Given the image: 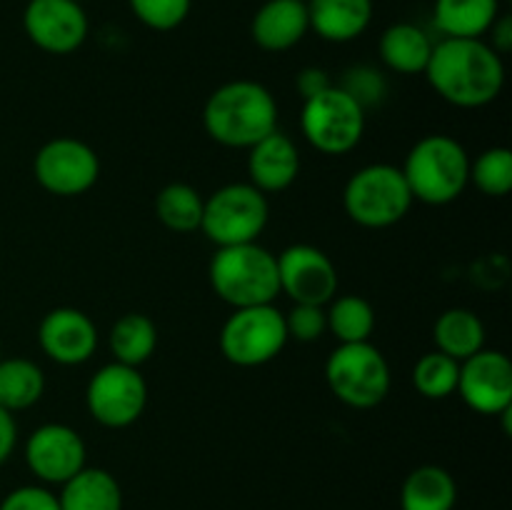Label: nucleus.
I'll list each match as a JSON object with an SVG mask.
<instances>
[{"label": "nucleus", "mask_w": 512, "mask_h": 510, "mask_svg": "<svg viewBox=\"0 0 512 510\" xmlns=\"http://www.w3.org/2000/svg\"><path fill=\"white\" fill-rule=\"evenodd\" d=\"M310 30L328 43H350L368 30L373 0H310Z\"/></svg>", "instance_id": "19"}, {"label": "nucleus", "mask_w": 512, "mask_h": 510, "mask_svg": "<svg viewBox=\"0 0 512 510\" xmlns=\"http://www.w3.org/2000/svg\"><path fill=\"white\" fill-rule=\"evenodd\" d=\"M285 313L273 303L235 308L220 328V353L238 368H258L283 353L288 343Z\"/></svg>", "instance_id": "8"}, {"label": "nucleus", "mask_w": 512, "mask_h": 510, "mask_svg": "<svg viewBox=\"0 0 512 510\" xmlns=\"http://www.w3.org/2000/svg\"><path fill=\"white\" fill-rule=\"evenodd\" d=\"M433 338L440 353L463 363L470 355L485 348V325L473 310L450 308L438 315L433 325Z\"/></svg>", "instance_id": "24"}, {"label": "nucleus", "mask_w": 512, "mask_h": 510, "mask_svg": "<svg viewBox=\"0 0 512 510\" xmlns=\"http://www.w3.org/2000/svg\"><path fill=\"white\" fill-rule=\"evenodd\" d=\"M285 328H288V338L298 343H315L328 333L325 305L293 303L290 313H285Z\"/></svg>", "instance_id": "33"}, {"label": "nucleus", "mask_w": 512, "mask_h": 510, "mask_svg": "<svg viewBox=\"0 0 512 510\" xmlns=\"http://www.w3.org/2000/svg\"><path fill=\"white\" fill-rule=\"evenodd\" d=\"M278 260L280 293L293 303L328 305L338 293V270L320 248L308 243L288 245Z\"/></svg>", "instance_id": "14"}, {"label": "nucleus", "mask_w": 512, "mask_h": 510, "mask_svg": "<svg viewBox=\"0 0 512 510\" xmlns=\"http://www.w3.org/2000/svg\"><path fill=\"white\" fill-rule=\"evenodd\" d=\"M110 350L118 363L140 368L158 348V328L143 313H125L113 323L108 335Z\"/></svg>", "instance_id": "25"}, {"label": "nucleus", "mask_w": 512, "mask_h": 510, "mask_svg": "<svg viewBox=\"0 0 512 510\" xmlns=\"http://www.w3.org/2000/svg\"><path fill=\"white\" fill-rule=\"evenodd\" d=\"M460 363L450 355L433 350L425 353L413 368V385L423 398L445 400L458 390Z\"/></svg>", "instance_id": "29"}, {"label": "nucleus", "mask_w": 512, "mask_h": 510, "mask_svg": "<svg viewBox=\"0 0 512 510\" xmlns=\"http://www.w3.org/2000/svg\"><path fill=\"white\" fill-rule=\"evenodd\" d=\"M45 373L28 358L0 360V408L8 413L28 410L43 398Z\"/></svg>", "instance_id": "26"}, {"label": "nucleus", "mask_w": 512, "mask_h": 510, "mask_svg": "<svg viewBox=\"0 0 512 510\" xmlns=\"http://www.w3.org/2000/svg\"><path fill=\"white\" fill-rule=\"evenodd\" d=\"M85 440L65 423H45L25 440V465L43 485H63L85 468Z\"/></svg>", "instance_id": "13"}, {"label": "nucleus", "mask_w": 512, "mask_h": 510, "mask_svg": "<svg viewBox=\"0 0 512 510\" xmlns=\"http://www.w3.org/2000/svg\"><path fill=\"white\" fill-rule=\"evenodd\" d=\"M128 5L145 28L168 33L188 20L193 0H128Z\"/></svg>", "instance_id": "31"}, {"label": "nucleus", "mask_w": 512, "mask_h": 510, "mask_svg": "<svg viewBox=\"0 0 512 510\" xmlns=\"http://www.w3.org/2000/svg\"><path fill=\"white\" fill-rule=\"evenodd\" d=\"M458 503V483L440 465H420L400 488L403 510H453Z\"/></svg>", "instance_id": "23"}, {"label": "nucleus", "mask_w": 512, "mask_h": 510, "mask_svg": "<svg viewBox=\"0 0 512 510\" xmlns=\"http://www.w3.org/2000/svg\"><path fill=\"white\" fill-rule=\"evenodd\" d=\"M205 198L188 183H168L155 195V215L173 233H193L203 223Z\"/></svg>", "instance_id": "27"}, {"label": "nucleus", "mask_w": 512, "mask_h": 510, "mask_svg": "<svg viewBox=\"0 0 512 510\" xmlns=\"http://www.w3.org/2000/svg\"><path fill=\"white\" fill-rule=\"evenodd\" d=\"M480 415H503L512 408V363L500 350H478L460 363L458 390Z\"/></svg>", "instance_id": "15"}, {"label": "nucleus", "mask_w": 512, "mask_h": 510, "mask_svg": "<svg viewBox=\"0 0 512 510\" xmlns=\"http://www.w3.org/2000/svg\"><path fill=\"white\" fill-rule=\"evenodd\" d=\"M23 30L35 48L50 55H70L88 38V15L78 0H28Z\"/></svg>", "instance_id": "12"}, {"label": "nucleus", "mask_w": 512, "mask_h": 510, "mask_svg": "<svg viewBox=\"0 0 512 510\" xmlns=\"http://www.w3.org/2000/svg\"><path fill=\"white\" fill-rule=\"evenodd\" d=\"M295 88H298V93L303 95V100H310V98H315V95L325 93L328 88H333V80H330V75L325 73L323 68H315V65H310V68H303L298 73Z\"/></svg>", "instance_id": "35"}, {"label": "nucleus", "mask_w": 512, "mask_h": 510, "mask_svg": "<svg viewBox=\"0 0 512 510\" xmlns=\"http://www.w3.org/2000/svg\"><path fill=\"white\" fill-rule=\"evenodd\" d=\"M85 403L95 423L120 430L133 425L148 405V383L140 368L113 360L90 378Z\"/></svg>", "instance_id": "10"}, {"label": "nucleus", "mask_w": 512, "mask_h": 510, "mask_svg": "<svg viewBox=\"0 0 512 510\" xmlns=\"http://www.w3.org/2000/svg\"><path fill=\"white\" fill-rule=\"evenodd\" d=\"M433 40L420 25L415 23H395L385 28L380 35L378 53L385 68L400 75H420L428 68V60L433 55Z\"/></svg>", "instance_id": "20"}, {"label": "nucleus", "mask_w": 512, "mask_h": 510, "mask_svg": "<svg viewBox=\"0 0 512 510\" xmlns=\"http://www.w3.org/2000/svg\"><path fill=\"white\" fill-rule=\"evenodd\" d=\"M268 220V195L250 183H230L205 200L200 230L210 243L225 248V245L258 243Z\"/></svg>", "instance_id": "7"}, {"label": "nucleus", "mask_w": 512, "mask_h": 510, "mask_svg": "<svg viewBox=\"0 0 512 510\" xmlns=\"http://www.w3.org/2000/svg\"><path fill=\"white\" fill-rule=\"evenodd\" d=\"M308 30V3L300 0H265L250 23L255 45L268 53H285L295 48Z\"/></svg>", "instance_id": "17"}, {"label": "nucleus", "mask_w": 512, "mask_h": 510, "mask_svg": "<svg viewBox=\"0 0 512 510\" xmlns=\"http://www.w3.org/2000/svg\"><path fill=\"white\" fill-rule=\"evenodd\" d=\"M78 3H83V0H78Z\"/></svg>", "instance_id": "39"}, {"label": "nucleus", "mask_w": 512, "mask_h": 510, "mask_svg": "<svg viewBox=\"0 0 512 510\" xmlns=\"http://www.w3.org/2000/svg\"><path fill=\"white\" fill-rule=\"evenodd\" d=\"M338 88H343L360 108L368 110L383 103L385 93H388V80L373 65H353L343 73Z\"/></svg>", "instance_id": "32"}, {"label": "nucleus", "mask_w": 512, "mask_h": 510, "mask_svg": "<svg viewBox=\"0 0 512 510\" xmlns=\"http://www.w3.org/2000/svg\"><path fill=\"white\" fill-rule=\"evenodd\" d=\"M60 510H123V490L113 473L105 468H88L60 485Z\"/></svg>", "instance_id": "21"}, {"label": "nucleus", "mask_w": 512, "mask_h": 510, "mask_svg": "<svg viewBox=\"0 0 512 510\" xmlns=\"http://www.w3.org/2000/svg\"><path fill=\"white\" fill-rule=\"evenodd\" d=\"M33 175L50 195L75 198L98 183L100 158L83 140L53 138L35 153Z\"/></svg>", "instance_id": "11"}, {"label": "nucleus", "mask_w": 512, "mask_h": 510, "mask_svg": "<svg viewBox=\"0 0 512 510\" xmlns=\"http://www.w3.org/2000/svg\"><path fill=\"white\" fill-rule=\"evenodd\" d=\"M325 380L340 403L358 410L383 403L393 385L388 360L370 340L340 343L325 363Z\"/></svg>", "instance_id": "6"}, {"label": "nucleus", "mask_w": 512, "mask_h": 510, "mask_svg": "<svg viewBox=\"0 0 512 510\" xmlns=\"http://www.w3.org/2000/svg\"><path fill=\"white\" fill-rule=\"evenodd\" d=\"M0 510H60V503L45 485H20L0 500Z\"/></svg>", "instance_id": "34"}, {"label": "nucleus", "mask_w": 512, "mask_h": 510, "mask_svg": "<svg viewBox=\"0 0 512 510\" xmlns=\"http://www.w3.org/2000/svg\"><path fill=\"white\" fill-rule=\"evenodd\" d=\"M490 35V48L498 55H508L512 50V18L510 15H498L493 28L488 30Z\"/></svg>", "instance_id": "36"}, {"label": "nucleus", "mask_w": 512, "mask_h": 510, "mask_svg": "<svg viewBox=\"0 0 512 510\" xmlns=\"http://www.w3.org/2000/svg\"><path fill=\"white\" fill-rule=\"evenodd\" d=\"M300 130L318 153L345 155L363 140L365 110L343 88L333 85L325 93L303 100Z\"/></svg>", "instance_id": "9"}, {"label": "nucleus", "mask_w": 512, "mask_h": 510, "mask_svg": "<svg viewBox=\"0 0 512 510\" xmlns=\"http://www.w3.org/2000/svg\"><path fill=\"white\" fill-rule=\"evenodd\" d=\"M15 443H18V425H15V415L0 408V465L13 455Z\"/></svg>", "instance_id": "37"}, {"label": "nucleus", "mask_w": 512, "mask_h": 510, "mask_svg": "<svg viewBox=\"0 0 512 510\" xmlns=\"http://www.w3.org/2000/svg\"><path fill=\"white\" fill-rule=\"evenodd\" d=\"M203 128L225 148L248 150L278 130V103L263 83L230 80L205 100Z\"/></svg>", "instance_id": "2"}, {"label": "nucleus", "mask_w": 512, "mask_h": 510, "mask_svg": "<svg viewBox=\"0 0 512 510\" xmlns=\"http://www.w3.org/2000/svg\"><path fill=\"white\" fill-rule=\"evenodd\" d=\"M328 330L340 343H365L375 330V310L363 295H340L325 305Z\"/></svg>", "instance_id": "28"}, {"label": "nucleus", "mask_w": 512, "mask_h": 510, "mask_svg": "<svg viewBox=\"0 0 512 510\" xmlns=\"http://www.w3.org/2000/svg\"><path fill=\"white\" fill-rule=\"evenodd\" d=\"M40 350L58 365H83L98 348L93 318L78 308H53L38 328Z\"/></svg>", "instance_id": "16"}, {"label": "nucleus", "mask_w": 512, "mask_h": 510, "mask_svg": "<svg viewBox=\"0 0 512 510\" xmlns=\"http://www.w3.org/2000/svg\"><path fill=\"white\" fill-rule=\"evenodd\" d=\"M300 3H310V0H300Z\"/></svg>", "instance_id": "38"}, {"label": "nucleus", "mask_w": 512, "mask_h": 510, "mask_svg": "<svg viewBox=\"0 0 512 510\" xmlns=\"http://www.w3.org/2000/svg\"><path fill=\"white\" fill-rule=\"evenodd\" d=\"M500 15V0H435V28L445 38H483Z\"/></svg>", "instance_id": "22"}, {"label": "nucleus", "mask_w": 512, "mask_h": 510, "mask_svg": "<svg viewBox=\"0 0 512 510\" xmlns=\"http://www.w3.org/2000/svg\"><path fill=\"white\" fill-rule=\"evenodd\" d=\"M470 183L488 198H505L512 190V153L503 145L470 160Z\"/></svg>", "instance_id": "30"}, {"label": "nucleus", "mask_w": 512, "mask_h": 510, "mask_svg": "<svg viewBox=\"0 0 512 510\" xmlns=\"http://www.w3.org/2000/svg\"><path fill=\"white\" fill-rule=\"evenodd\" d=\"M425 78L445 103L455 108H483L505 85L503 55L483 38H443L433 45Z\"/></svg>", "instance_id": "1"}, {"label": "nucleus", "mask_w": 512, "mask_h": 510, "mask_svg": "<svg viewBox=\"0 0 512 510\" xmlns=\"http://www.w3.org/2000/svg\"><path fill=\"white\" fill-rule=\"evenodd\" d=\"M400 170L413 200L425 205H448L468 188L470 155L450 135H425L410 148Z\"/></svg>", "instance_id": "3"}, {"label": "nucleus", "mask_w": 512, "mask_h": 510, "mask_svg": "<svg viewBox=\"0 0 512 510\" xmlns=\"http://www.w3.org/2000/svg\"><path fill=\"white\" fill-rule=\"evenodd\" d=\"M343 208L353 223L363 228H390L413 208V193L403 170L388 163H373L353 173L345 183Z\"/></svg>", "instance_id": "5"}, {"label": "nucleus", "mask_w": 512, "mask_h": 510, "mask_svg": "<svg viewBox=\"0 0 512 510\" xmlns=\"http://www.w3.org/2000/svg\"><path fill=\"white\" fill-rule=\"evenodd\" d=\"M210 285L223 303L235 308L268 305L280 295L278 260L260 243L225 245L210 260Z\"/></svg>", "instance_id": "4"}, {"label": "nucleus", "mask_w": 512, "mask_h": 510, "mask_svg": "<svg viewBox=\"0 0 512 510\" xmlns=\"http://www.w3.org/2000/svg\"><path fill=\"white\" fill-rule=\"evenodd\" d=\"M300 173V153L293 140L275 130L268 138L248 148V175L250 185L260 193H280L290 188Z\"/></svg>", "instance_id": "18"}]
</instances>
